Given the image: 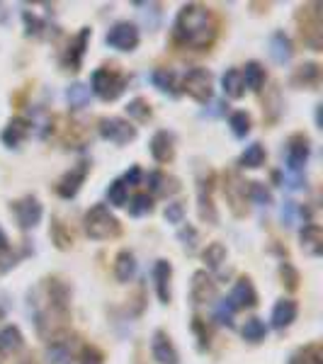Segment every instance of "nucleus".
<instances>
[{
  "instance_id": "1",
  "label": "nucleus",
  "mask_w": 323,
  "mask_h": 364,
  "mask_svg": "<svg viewBox=\"0 0 323 364\" xmlns=\"http://www.w3.org/2000/svg\"><path fill=\"white\" fill-rule=\"evenodd\" d=\"M173 40L175 44H180V47L197 49V51L212 47V42L217 40L214 15L197 3L183 5V10L178 13L175 25H173Z\"/></svg>"
},
{
  "instance_id": "2",
  "label": "nucleus",
  "mask_w": 323,
  "mask_h": 364,
  "mask_svg": "<svg viewBox=\"0 0 323 364\" xmlns=\"http://www.w3.org/2000/svg\"><path fill=\"white\" fill-rule=\"evenodd\" d=\"M32 306H35V323L37 330L44 335L47 325L51 328V333L68 321V303H71V289L61 279H44L39 289L35 291V296L30 294Z\"/></svg>"
},
{
  "instance_id": "3",
  "label": "nucleus",
  "mask_w": 323,
  "mask_h": 364,
  "mask_svg": "<svg viewBox=\"0 0 323 364\" xmlns=\"http://www.w3.org/2000/svg\"><path fill=\"white\" fill-rule=\"evenodd\" d=\"M83 226H85V233L90 236L92 241H109L122 233V226H119L117 217L109 212L105 204H95V207L87 209Z\"/></svg>"
},
{
  "instance_id": "4",
  "label": "nucleus",
  "mask_w": 323,
  "mask_h": 364,
  "mask_svg": "<svg viewBox=\"0 0 323 364\" xmlns=\"http://www.w3.org/2000/svg\"><path fill=\"white\" fill-rule=\"evenodd\" d=\"M90 83H92L90 92H95L100 100L112 102L117 100L124 92V87H127V75L117 73V71H109V68H97L95 73H92Z\"/></svg>"
},
{
  "instance_id": "5",
  "label": "nucleus",
  "mask_w": 323,
  "mask_h": 364,
  "mask_svg": "<svg viewBox=\"0 0 323 364\" xmlns=\"http://www.w3.org/2000/svg\"><path fill=\"white\" fill-rule=\"evenodd\" d=\"M139 40H141V35H139V30H136V25L127 20L114 22L105 37V42L112 49H117V51H134V49L139 47Z\"/></svg>"
},
{
  "instance_id": "6",
  "label": "nucleus",
  "mask_w": 323,
  "mask_h": 364,
  "mask_svg": "<svg viewBox=\"0 0 323 364\" xmlns=\"http://www.w3.org/2000/svg\"><path fill=\"white\" fill-rule=\"evenodd\" d=\"M100 136L109 143L124 146V143L136 139V126L122 117H105L100 119Z\"/></svg>"
},
{
  "instance_id": "7",
  "label": "nucleus",
  "mask_w": 323,
  "mask_h": 364,
  "mask_svg": "<svg viewBox=\"0 0 323 364\" xmlns=\"http://www.w3.org/2000/svg\"><path fill=\"white\" fill-rule=\"evenodd\" d=\"M183 90L197 102H209L212 100V73L207 68L188 71L183 78Z\"/></svg>"
},
{
  "instance_id": "8",
  "label": "nucleus",
  "mask_w": 323,
  "mask_h": 364,
  "mask_svg": "<svg viewBox=\"0 0 323 364\" xmlns=\"http://www.w3.org/2000/svg\"><path fill=\"white\" fill-rule=\"evenodd\" d=\"M309 156H311L309 136H304V134L289 136V141H287V170L289 173L302 175L304 165L309 163Z\"/></svg>"
},
{
  "instance_id": "9",
  "label": "nucleus",
  "mask_w": 323,
  "mask_h": 364,
  "mask_svg": "<svg viewBox=\"0 0 323 364\" xmlns=\"http://www.w3.org/2000/svg\"><path fill=\"white\" fill-rule=\"evenodd\" d=\"M13 212H15V219H18V224H20V229H35L37 224L42 222V214H44V209H42V204L37 197H22V200H18L13 204Z\"/></svg>"
},
{
  "instance_id": "10",
  "label": "nucleus",
  "mask_w": 323,
  "mask_h": 364,
  "mask_svg": "<svg viewBox=\"0 0 323 364\" xmlns=\"http://www.w3.org/2000/svg\"><path fill=\"white\" fill-rule=\"evenodd\" d=\"M151 355H153V360L161 364H180V355H178V350H175V345L171 343L166 330H156V333H153Z\"/></svg>"
},
{
  "instance_id": "11",
  "label": "nucleus",
  "mask_w": 323,
  "mask_h": 364,
  "mask_svg": "<svg viewBox=\"0 0 323 364\" xmlns=\"http://www.w3.org/2000/svg\"><path fill=\"white\" fill-rule=\"evenodd\" d=\"M85 175H87V163H78L75 168H71L68 173L63 175L61 180H59L56 185V192L63 197V200H71V197L78 195L80 185L85 182Z\"/></svg>"
},
{
  "instance_id": "12",
  "label": "nucleus",
  "mask_w": 323,
  "mask_h": 364,
  "mask_svg": "<svg viewBox=\"0 0 323 364\" xmlns=\"http://www.w3.org/2000/svg\"><path fill=\"white\" fill-rule=\"evenodd\" d=\"M197 202H200V207H197L200 219L214 226L219 222V214H217L214 200H212V178L209 180H205V178L200 180V187H197Z\"/></svg>"
},
{
  "instance_id": "13",
  "label": "nucleus",
  "mask_w": 323,
  "mask_h": 364,
  "mask_svg": "<svg viewBox=\"0 0 323 364\" xmlns=\"http://www.w3.org/2000/svg\"><path fill=\"white\" fill-rule=\"evenodd\" d=\"M228 303L233 308H253L258 303V294H255V286L248 277H240L236 284H233L231 294H228Z\"/></svg>"
},
{
  "instance_id": "14",
  "label": "nucleus",
  "mask_w": 323,
  "mask_h": 364,
  "mask_svg": "<svg viewBox=\"0 0 323 364\" xmlns=\"http://www.w3.org/2000/svg\"><path fill=\"white\" fill-rule=\"evenodd\" d=\"M90 37H92V30H90V27H83V30L78 32V37L71 42L68 51H66V56H63L66 68H71V71H78L80 68V63H83V56H85V47H87V42H90Z\"/></svg>"
},
{
  "instance_id": "15",
  "label": "nucleus",
  "mask_w": 323,
  "mask_h": 364,
  "mask_svg": "<svg viewBox=\"0 0 323 364\" xmlns=\"http://www.w3.org/2000/svg\"><path fill=\"white\" fill-rule=\"evenodd\" d=\"M149 151L156 163H171L175 158V139L171 131H158V134H153Z\"/></svg>"
},
{
  "instance_id": "16",
  "label": "nucleus",
  "mask_w": 323,
  "mask_h": 364,
  "mask_svg": "<svg viewBox=\"0 0 323 364\" xmlns=\"http://www.w3.org/2000/svg\"><path fill=\"white\" fill-rule=\"evenodd\" d=\"M171 277H173V265L168 260H156L153 265V282H156V294L163 303L171 301Z\"/></svg>"
},
{
  "instance_id": "17",
  "label": "nucleus",
  "mask_w": 323,
  "mask_h": 364,
  "mask_svg": "<svg viewBox=\"0 0 323 364\" xmlns=\"http://www.w3.org/2000/svg\"><path fill=\"white\" fill-rule=\"evenodd\" d=\"M297 301L292 299H280L275 303V308H272V328L277 330H284L289 328V325L294 323V318H297Z\"/></svg>"
},
{
  "instance_id": "18",
  "label": "nucleus",
  "mask_w": 323,
  "mask_h": 364,
  "mask_svg": "<svg viewBox=\"0 0 323 364\" xmlns=\"http://www.w3.org/2000/svg\"><path fill=\"white\" fill-rule=\"evenodd\" d=\"M193 301L195 303H209L217 296V284L212 282V277L207 272H195L193 277Z\"/></svg>"
},
{
  "instance_id": "19",
  "label": "nucleus",
  "mask_w": 323,
  "mask_h": 364,
  "mask_svg": "<svg viewBox=\"0 0 323 364\" xmlns=\"http://www.w3.org/2000/svg\"><path fill=\"white\" fill-rule=\"evenodd\" d=\"M299 241H302V250L306 255L319 257L323 253V233L316 224H306L302 229V233H299Z\"/></svg>"
},
{
  "instance_id": "20",
  "label": "nucleus",
  "mask_w": 323,
  "mask_h": 364,
  "mask_svg": "<svg viewBox=\"0 0 323 364\" xmlns=\"http://www.w3.org/2000/svg\"><path fill=\"white\" fill-rule=\"evenodd\" d=\"M224 192H226L228 202H231L233 214H236V217H243V209H240V204H245V195H248V187H245V182H240L236 175H228Z\"/></svg>"
},
{
  "instance_id": "21",
  "label": "nucleus",
  "mask_w": 323,
  "mask_h": 364,
  "mask_svg": "<svg viewBox=\"0 0 323 364\" xmlns=\"http://www.w3.org/2000/svg\"><path fill=\"white\" fill-rule=\"evenodd\" d=\"M292 54H294V49H292V42H289V37L284 35V32H275V35L270 37V56L275 63H289L292 61Z\"/></svg>"
},
{
  "instance_id": "22",
  "label": "nucleus",
  "mask_w": 323,
  "mask_h": 364,
  "mask_svg": "<svg viewBox=\"0 0 323 364\" xmlns=\"http://www.w3.org/2000/svg\"><path fill=\"white\" fill-rule=\"evenodd\" d=\"M22 345H25V338H22L18 325L0 328V355H15L22 350Z\"/></svg>"
},
{
  "instance_id": "23",
  "label": "nucleus",
  "mask_w": 323,
  "mask_h": 364,
  "mask_svg": "<svg viewBox=\"0 0 323 364\" xmlns=\"http://www.w3.org/2000/svg\"><path fill=\"white\" fill-rule=\"evenodd\" d=\"M136 274V257L131 250H122L117 253V257H114V277L119 279V282H131Z\"/></svg>"
},
{
  "instance_id": "24",
  "label": "nucleus",
  "mask_w": 323,
  "mask_h": 364,
  "mask_svg": "<svg viewBox=\"0 0 323 364\" xmlns=\"http://www.w3.org/2000/svg\"><path fill=\"white\" fill-rule=\"evenodd\" d=\"M319 78H321L319 63L306 61V63H302L297 71H294L292 83H294V85H302V87H314V85H319Z\"/></svg>"
},
{
  "instance_id": "25",
  "label": "nucleus",
  "mask_w": 323,
  "mask_h": 364,
  "mask_svg": "<svg viewBox=\"0 0 323 364\" xmlns=\"http://www.w3.org/2000/svg\"><path fill=\"white\" fill-rule=\"evenodd\" d=\"M240 78H243V85L248 90L258 92L262 85H265V68L258 63V61H248L240 71Z\"/></svg>"
},
{
  "instance_id": "26",
  "label": "nucleus",
  "mask_w": 323,
  "mask_h": 364,
  "mask_svg": "<svg viewBox=\"0 0 323 364\" xmlns=\"http://www.w3.org/2000/svg\"><path fill=\"white\" fill-rule=\"evenodd\" d=\"M27 134H30V124H27L25 119H13L3 131V143L10 148L20 146V143L27 139Z\"/></svg>"
},
{
  "instance_id": "27",
  "label": "nucleus",
  "mask_w": 323,
  "mask_h": 364,
  "mask_svg": "<svg viewBox=\"0 0 323 364\" xmlns=\"http://www.w3.org/2000/svg\"><path fill=\"white\" fill-rule=\"evenodd\" d=\"M221 87H224V92H226V97H231V100L243 97L245 85H243V78H240V71L238 68H228L226 73L221 75Z\"/></svg>"
},
{
  "instance_id": "28",
  "label": "nucleus",
  "mask_w": 323,
  "mask_h": 364,
  "mask_svg": "<svg viewBox=\"0 0 323 364\" xmlns=\"http://www.w3.org/2000/svg\"><path fill=\"white\" fill-rule=\"evenodd\" d=\"M149 190L153 192V195H173V192L180 190V185L175 178H168L166 173L156 170V173L149 175Z\"/></svg>"
},
{
  "instance_id": "29",
  "label": "nucleus",
  "mask_w": 323,
  "mask_h": 364,
  "mask_svg": "<svg viewBox=\"0 0 323 364\" xmlns=\"http://www.w3.org/2000/svg\"><path fill=\"white\" fill-rule=\"evenodd\" d=\"M265 158H267V153H265V148H262V143H250V146L245 148L243 153H240L238 163H240V168L258 170V168H262Z\"/></svg>"
},
{
  "instance_id": "30",
  "label": "nucleus",
  "mask_w": 323,
  "mask_h": 364,
  "mask_svg": "<svg viewBox=\"0 0 323 364\" xmlns=\"http://www.w3.org/2000/svg\"><path fill=\"white\" fill-rule=\"evenodd\" d=\"M66 100H68L71 109H83L90 102V87L85 83H73V85L66 90Z\"/></svg>"
},
{
  "instance_id": "31",
  "label": "nucleus",
  "mask_w": 323,
  "mask_h": 364,
  "mask_svg": "<svg viewBox=\"0 0 323 364\" xmlns=\"http://www.w3.org/2000/svg\"><path fill=\"white\" fill-rule=\"evenodd\" d=\"M151 83L161 92H168V95H178V90H175V73H173L171 68H156L151 73Z\"/></svg>"
},
{
  "instance_id": "32",
  "label": "nucleus",
  "mask_w": 323,
  "mask_h": 364,
  "mask_svg": "<svg viewBox=\"0 0 323 364\" xmlns=\"http://www.w3.org/2000/svg\"><path fill=\"white\" fill-rule=\"evenodd\" d=\"M287 364H323V355L319 345H306L289 357Z\"/></svg>"
},
{
  "instance_id": "33",
  "label": "nucleus",
  "mask_w": 323,
  "mask_h": 364,
  "mask_svg": "<svg viewBox=\"0 0 323 364\" xmlns=\"http://www.w3.org/2000/svg\"><path fill=\"white\" fill-rule=\"evenodd\" d=\"M240 333H243V340H248V343H262L267 335V328L260 318H248L243 323V328H240Z\"/></svg>"
},
{
  "instance_id": "34",
  "label": "nucleus",
  "mask_w": 323,
  "mask_h": 364,
  "mask_svg": "<svg viewBox=\"0 0 323 364\" xmlns=\"http://www.w3.org/2000/svg\"><path fill=\"white\" fill-rule=\"evenodd\" d=\"M202 257H205L207 267L217 272V269L226 262V248H224L221 243H212V245H207V250H205V255H202Z\"/></svg>"
},
{
  "instance_id": "35",
  "label": "nucleus",
  "mask_w": 323,
  "mask_h": 364,
  "mask_svg": "<svg viewBox=\"0 0 323 364\" xmlns=\"http://www.w3.org/2000/svg\"><path fill=\"white\" fill-rule=\"evenodd\" d=\"M129 200V190H127V185H124L122 180H114V182H109V187H107V202L112 204V207H124Z\"/></svg>"
},
{
  "instance_id": "36",
  "label": "nucleus",
  "mask_w": 323,
  "mask_h": 364,
  "mask_svg": "<svg viewBox=\"0 0 323 364\" xmlns=\"http://www.w3.org/2000/svg\"><path fill=\"white\" fill-rule=\"evenodd\" d=\"M49 364H68L71 362V350L63 340H51V347L47 350Z\"/></svg>"
},
{
  "instance_id": "37",
  "label": "nucleus",
  "mask_w": 323,
  "mask_h": 364,
  "mask_svg": "<svg viewBox=\"0 0 323 364\" xmlns=\"http://www.w3.org/2000/svg\"><path fill=\"white\" fill-rule=\"evenodd\" d=\"M127 114L136 121H149L151 119V104L144 100V97H134L127 104Z\"/></svg>"
},
{
  "instance_id": "38",
  "label": "nucleus",
  "mask_w": 323,
  "mask_h": 364,
  "mask_svg": "<svg viewBox=\"0 0 323 364\" xmlns=\"http://www.w3.org/2000/svg\"><path fill=\"white\" fill-rule=\"evenodd\" d=\"M228 126L231 131L238 136V139H245L250 134V114L248 112H233L231 119H228Z\"/></svg>"
},
{
  "instance_id": "39",
  "label": "nucleus",
  "mask_w": 323,
  "mask_h": 364,
  "mask_svg": "<svg viewBox=\"0 0 323 364\" xmlns=\"http://www.w3.org/2000/svg\"><path fill=\"white\" fill-rule=\"evenodd\" d=\"M153 212V200L151 195H134V200L129 202V214L131 217H146V214Z\"/></svg>"
},
{
  "instance_id": "40",
  "label": "nucleus",
  "mask_w": 323,
  "mask_h": 364,
  "mask_svg": "<svg viewBox=\"0 0 323 364\" xmlns=\"http://www.w3.org/2000/svg\"><path fill=\"white\" fill-rule=\"evenodd\" d=\"M248 200L255 204H272V195L262 182H248Z\"/></svg>"
},
{
  "instance_id": "41",
  "label": "nucleus",
  "mask_w": 323,
  "mask_h": 364,
  "mask_svg": "<svg viewBox=\"0 0 323 364\" xmlns=\"http://www.w3.org/2000/svg\"><path fill=\"white\" fill-rule=\"evenodd\" d=\"M51 238H54V243H56L59 248H61V250H66V248H71V243H73V233H71V231H66V226L61 222H54Z\"/></svg>"
},
{
  "instance_id": "42",
  "label": "nucleus",
  "mask_w": 323,
  "mask_h": 364,
  "mask_svg": "<svg viewBox=\"0 0 323 364\" xmlns=\"http://www.w3.org/2000/svg\"><path fill=\"white\" fill-rule=\"evenodd\" d=\"M233 313H236V308L228 303V299H221V301L217 303L214 318H217V323L228 325V328H231V325H233Z\"/></svg>"
},
{
  "instance_id": "43",
  "label": "nucleus",
  "mask_w": 323,
  "mask_h": 364,
  "mask_svg": "<svg viewBox=\"0 0 323 364\" xmlns=\"http://www.w3.org/2000/svg\"><path fill=\"white\" fill-rule=\"evenodd\" d=\"M178 238L183 241L185 250L195 253V248H197V231L193 229V226H183V229H180V233H178Z\"/></svg>"
},
{
  "instance_id": "44",
  "label": "nucleus",
  "mask_w": 323,
  "mask_h": 364,
  "mask_svg": "<svg viewBox=\"0 0 323 364\" xmlns=\"http://www.w3.org/2000/svg\"><path fill=\"white\" fill-rule=\"evenodd\" d=\"M183 217H185V207L180 202H171L166 207V222L168 224H183Z\"/></svg>"
},
{
  "instance_id": "45",
  "label": "nucleus",
  "mask_w": 323,
  "mask_h": 364,
  "mask_svg": "<svg viewBox=\"0 0 323 364\" xmlns=\"http://www.w3.org/2000/svg\"><path fill=\"white\" fill-rule=\"evenodd\" d=\"M15 260H18V257H15V253L10 250V245L3 248V250H0V274L10 272V269L15 267Z\"/></svg>"
},
{
  "instance_id": "46",
  "label": "nucleus",
  "mask_w": 323,
  "mask_h": 364,
  "mask_svg": "<svg viewBox=\"0 0 323 364\" xmlns=\"http://www.w3.org/2000/svg\"><path fill=\"white\" fill-rule=\"evenodd\" d=\"M25 18V27H27V35H42V30H44V22L39 18H35L32 13H25L22 15Z\"/></svg>"
},
{
  "instance_id": "47",
  "label": "nucleus",
  "mask_w": 323,
  "mask_h": 364,
  "mask_svg": "<svg viewBox=\"0 0 323 364\" xmlns=\"http://www.w3.org/2000/svg\"><path fill=\"white\" fill-rule=\"evenodd\" d=\"M280 272H282V277H284V274H287V289H297V284H299V274H297V269H294L292 265L284 262L282 267H280Z\"/></svg>"
},
{
  "instance_id": "48",
  "label": "nucleus",
  "mask_w": 323,
  "mask_h": 364,
  "mask_svg": "<svg viewBox=\"0 0 323 364\" xmlns=\"http://www.w3.org/2000/svg\"><path fill=\"white\" fill-rule=\"evenodd\" d=\"M80 364H102V355L95 347H83V355H80Z\"/></svg>"
},
{
  "instance_id": "49",
  "label": "nucleus",
  "mask_w": 323,
  "mask_h": 364,
  "mask_svg": "<svg viewBox=\"0 0 323 364\" xmlns=\"http://www.w3.org/2000/svg\"><path fill=\"white\" fill-rule=\"evenodd\" d=\"M297 204L294 202H287L284 204V209H282V222L287 224V226H294V217H297Z\"/></svg>"
},
{
  "instance_id": "50",
  "label": "nucleus",
  "mask_w": 323,
  "mask_h": 364,
  "mask_svg": "<svg viewBox=\"0 0 323 364\" xmlns=\"http://www.w3.org/2000/svg\"><path fill=\"white\" fill-rule=\"evenodd\" d=\"M193 328H195L197 338H200V347H207V345H209V333H207V330L202 328V318H195Z\"/></svg>"
},
{
  "instance_id": "51",
  "label": "nucleus",
  "mask_w": 323,
  "mask_h": 364,
  "mask_svg": "<svg viewBox=\"0 0 323 364\" xmlns=\"http://www.w3.org/2000/svg\"><path fill=\"white\" fill-rule=\"evenodd\" d=\"M139 180H141V170H139V165H131V168L127 170V175H124V185H139Z\"/></svg>"
},
{
  "instance_id": "52",
  "label": "nucleus",
  "mask_w": 323,
  "mask_h": 364,
  "mask_svg": "<svg viewBox=\"0 0 323 364\" xmlns=\"http://www.w3.org/2000/svg\"><path fill=\"white\" fill-rule=\"evenodd\" d=\"M3 248H8V236H5V231L0 229V250H3Z\"/></svg>"
},
{
  "instance_id": "53",
  "label": "nucleus",
  "mask_w": 323,
  "mask_h": 364,
  "mask_svg": "<svg viewBox=\"0 0 323 364\" xmlns=\"http://www.w3.org/2000/svg\"><path fill=\"white\" fill-rule=\"evenodd\" d=\"M20 364H37V362L32 357H25V360H20Z\"/></svg>"
},
{
  "instance_id": "54",
  "label": "nucleus",
  "mask_w": 323,
  "mask_h": 364,
  "mask_svg": "<svg viewBox=\"0 0 323 364\" xmlns=\"http://www.w3.org/2000/svg\"><path fill=\"white\" fill-rule=\"evenodd\" d=\"M3 318H5V306L0 303V321H3Z\"/></svg>"
}]
</instances>
